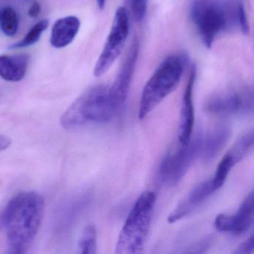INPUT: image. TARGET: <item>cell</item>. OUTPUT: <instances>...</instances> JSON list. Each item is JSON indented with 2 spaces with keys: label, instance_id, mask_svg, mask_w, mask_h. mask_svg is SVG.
<instances>
[{
  "label": "cell",
  "instance_id": "d6986e66",
  "mask_svg": "<svg viewBox=\"0 0 254 254\" xmlns=\"http://www.w3.org/2000/svg\"><path fill=\"white\" fill-rule=\"evenodd\" d=\"M79 253L82 254H95L97 249V230L93 225L85 227L78 243Z\"/></svg>",
  "mask_w": 254,
  "mask_h": 254
},
{
  "label": "cell",
  "instance_id": "8992f818",
  "mask_svg": "<svg viewBox=\"0 0 254 254\" xmlns=\"http://www.w3.org/2000/svg\"><path fill=\"white\" fill-rule=\"evenodd\" d=\"M203 140V133L198 130L192 134L187 145H181V148L173 154H167L159 167L160 181L166 185H177L201 153Z\"/></svg>",
  "mask_w": 254,
  "mask_h": 254
},
{
  "label": "cell",
  "instance_id": "e0dca14e",
  "mask_svg": "<svg viewBox=\"0 0 254 254\" xmlns=\"http://www.w3.org/2000/svg\"><path fill=\"white\" fill-rule=\"evenodd\" d=\"M49 23L50 22L48 20H42L34 25V26H32V29L29 31V32L26 34V36L21 41L9 46L10 50L26 48V47H31V46L36 44L39 41L42 34L47 30Z\"/></svg>",
  "mask_w": 254,
  "mask_h": 254
},
{
  "label": "cell",
  "instance_id": "cb8c5ba5",
  "mask_svg": "<svg viewBox=\"0 0 254 254\" xmlns=\"http://www.w3.org/2000/svg\"><path fill=\"white\" fill-rule=\"evenodd\" d=\"M41 11V6L39 2H33L32 6L29 8V11H28V14H29V17H32V18H35V17H38Z\"/></svg>",
  "mask_w": 254,
  "mask_h": 254
},
{
  "label": "cell",
  "instance_id": "5b68a950",
  "mask_svg": "<svg viewBox=\"0 0 254 254\" xmlns=\"http://www.w3.org/2000/svg\"><path fill=\"white\" fill-rule=\"evenodd\" d=\"M157 195L145 191L130 209L122 228L116 246V254H137L143 251L149 232Z\"/></svg>",
  "mask_w": 254,
  "mask_h": 254
},
{
  "label": "cell",
  "instance_id": "3957f363",
  "mask_svg": "<svg viewBox=\"0 0 254 254\" xmlns=\"http://www.w3.org/2000/svg\"><path fill=\"white\" fill-rule=\"evenodd\" d=\"M187 63V56L177 53L166 58L149 78L141 96L138 117L140 120L178 87Z\"/></svg>",
  "mask_w": 254,
  "mask_h": 254
},
{
  "label": "cell",
  "instance_id": "6da1fadb",
  "mask_svg": "<svg viewBox=\"0 0 254 254\" xmlns=\"http://www.w3.org/2000/svg\"><path fill=\"white\" fill-rule=\"evenodd\" d=\"M44 198L37 191H25L13 197L0 215L8 242L7 253L25 254L41 227Z\"/></svg>",
  "mask_w": 254,
  "mask_h": 254
},
{
  "label": "cell",
  "instance_id": "d4e9b609",
  "mask_svg": "<svg viewBox=\"0 0 254 254\" xmlns=\"http://www.w3.org/2000/svg\"><path fill=\"white\" fill-rule=\"evenodd\" d=\"M97 2L98 7L100 9H104L105 8V4H106V0H96Z\"/></svg>",
  "mask_w": 254,
  "mask_h": 254
},
{
  "label": "cell",
  "instance_id": "44dd1931",
  "mask_svg": "<svg viewBox=\"0 0 254 254\" xmlns=\"http://www.w3.org/2000/svg\"><path fill=\"white\" fill-rule=\"evenodd\" d=\"M148 4V0H129L130 13L135 21L140 22L145 18Z\"/></svg>",
  "mask_w": 254,
  "mask_h": 254
},
{
  "label": "cell",
  "instance_id": "ac0fdd59",
  "mask_svg": "<svg viewBox=\"0 0 254 254\" xmlns=\"http://www.w3.org/2000/svg\"><path fill=\"white\" fill-rule=\"evenodd\" d=\"M0 25L2 32L6 36L13 37L19 29V17L12 7H5L1 11Z\"/></svg>",
  "mask_w": 254,
  "mask_h": 254
},
{
  "label": "cell",
  "instance_id": "ba28073f",
  "mask_svg": "<svg viewBox=\"0 0 254 254\" xmlns=\"http://www.w3.org/2000/svg\"><path fill=\"white\" fill-rule=\"evenodd\" d=\"M254 91L250 87L230 89L212 95L204 110L213 115H247L254 111Z\"/></svg>",
  "mask_w": 254,
  "mask_h": 254
},
{
  "label": "cell",
  "instance_id": "7c38bea8",
  "mask_svg": "<svg viewBox=\"0 0 254 254\" xmlns=\"http://www.w3.org/2000/svg\"><path fill=\"white\" fill-rule=\"evenodd\" d=\"M215 191L212 179L197 184L185 198L176 206L168 217V222L173 224L194 212L206 199Z\"/></svg>",
  "mask_w": 254,
  "mask_h": 254
},
{
  "label": "cell",
  "instance_id": "7a4b0ae2",
  "mask_svg": "<svg viewBox=\"0 0 254 254\" xmlns=\"http://www.w3.org/2000/svg\"><path fill=\"white\" fill-rule=\"evenodd\" d=\"M190 14L202 42L211 48L221 32L239 28L242 33L249 32L246 11L242 2L235 0H192Z\"/></svg>",
  "mask_w": 254,
  "mask_h": 254
},
{
  "label": "cell",
  "instance_id": "30bf717a",
  "mask_svg": "<svg viewBox=\"0 0 254 254\" xmlns=\"http://www.w3.org/2000/svg\"><path fill=\"white\" fill-rule=\"evenodd\" d=\"M139 42L137 40L134 39L127 51L114 84L110 87L111 99L118 111L127 99L139 56Z\"/></svg>",
  "mask_w": 254,
  "mask_h": 254
},
{
  "label": "cell",
  "instance_id": "4316f807",
  "mask_svg": "<svg viewBox=\"0 0 254 254\" xmlns=\"http://www.w3.org/2000/svg\"><path fill=\"white\" fill-rule=\"evenodd\" d=\"M1 11H0V17H1Z\"/></svg>",
  "mask_w": 254,
  "mask_h": 254
},
{
  "label": "cell",
  "instance_id": "5bb4252c",
  "mask_svg": "<svg viewBox=\"0 0 254 254\" xmlns=\"http://www.w3.org/2000/svg\"><path fill=\"white\" fill-rule=\"evenodd\" d=\"M232 129L227 124L215 126L203 139L201 152L206 163L213 161L231 137Z\"/></svg>",
  "mask_w": 254,
  "mask_h": 254
},
{
  "label": "cell",
  "instance_id": "4fadbf2b",
  "mask_svg": "<svg viewBox=\"0 0 254 254\" xmlns=\"http://www.w3.org/2000/svg\"><path fill=\"white\" fill-rule=\"evenodd\" d=\"M81 22L75 16L56 20L52 29L50 44L56 49L64 48L71 44L79 32Z\"/></svg>",
  "mask_w": 254,
  "mask_h": 254
},
{
  "label": "cell",
  "instance_id": "484cf974",
  "mask_svg": "<svg viewBox=\"0 0 254 254\" xmlns=\"http://www.w3.org/2000/svg\"><path fill=\"white\" fill-rule=\"evenodd\" d=\"M2 227V221H1V219H0V230H1V228Z\"/></svg>",
  "mask_w": 254,
  "mask_h": 254
},
{
  "label": "cell",
  "instance_id": "9a60e30c",
  "mask_svg": "<svg viewBox=\"0 0 254 254\" xmlns=\"http://www.w3.org/2000/svg\"><path fill=\"white\" fill-rule=\"evenodd\" d=\"M30 57L28 55L0 56V78L11 82H18L25 78Z\"/></svg>",
  "mask_w": 254,
  "mask_h": 254
},
{
  "label": "cell",
  "instance_id": "ffe728a7",
  "mask_svg": "<svg viewBox=\"0 0 254 254\" xmlns=\"http://www.w3.org/2000/svg\"><path fill=\"white\" fill-rule=\"evenodd\" d=\"M235 162L233 161V159L226 154L224 156L219 164L217 166L216 171H215V175L214 178H212V185H213L214 190H219L225 183L229 174L231 172L232 169L234 167Z\"/></svg>",
  "mask_w": 254,
  "mask_h": 254
},
{
  "label": "cell",
  "instance_id": "2e32d148",
  "mask_svg": "<svg viewBox=\"0 0 254 254\" xmlns=\"http://www.w3.org/2000/svg\"><path fill=\"white\" fill-rule=\"evenodd\" d=\"M254 142V133L251 130L241 136L227 154L237 164L251 151Z\"/></svg>",
  "mask_w": 254,
  "mask_h": 254
},
{
  "label": "cell",
  "instance_id": "7402d4cb",
  "mask_svg": "<svg viewBox=\"0 0 254 254\" xmlns=\"http://www.w3.org/2000/svg\"><path fill=\"white\" fill-rule=\"evenodd\" d=\"M254 251V236L251 235L248 239L239 245L236 248L233 254H251Z\"/></svg>",
  "mask_w": 254,
  "mask_h": 254
},
{
  "label": "cell",
  "instance_id": "277c9868",
  "mask_svg": "<svg viewBox=\"0 0 254 254\" xmlns=\"http://www.w3.org/2000/svg\"><path fill=\"white\" fill-rule=\"evenodd\" d=\"M110 94V87L99 85L92 87L80 96L62 116L61 124L70 130L88 123L109 122L117 114Z\"/></svg>",
  "mask_w": 254,
  "mask_h": 254
},
{
  "label": "cell",
  "instance_id": "603a6c76",
  "mask_svg": "<svg viewBox=\"0 0 254 254\" xmlns=\"http://www.w3.org/2000/svg\"><path fill=\"white\" fill-rule=\"evenodd\" d=\"M210 242L211 241L209 239H203L200 242L193 245L190 249L188 248L185 253H187V254L188 253L189 254H201V253L206 252L210 245Z\"/></svg>",
  "mask_w": 254,
  "mask_h": 254
},
{
  "label": "cell",
  "instance_id": "9c48e42d",
  "mask_svg": "<svg viewBox=\"0 0 254 254\" xmlns=\"http://www.w3.org/2000/svg\"><path fill=\"white\" fill-rule=\"evenodd\" d=\"M254 191L245 197L239 209L233 215L219 214L214 221L218 231L233 235H242L248 232L254 224Z\"/></svg>",
  "mask_w": 254,
  "mask_h": 254
},
{
  "label": "cell",
  "instance_id": "8fae6325",
  "mask_svg": "<svg viewBox=\"0 0 254 254\" xmlns=\"http://www.w3.org/2000/svg\"><path fill=\"white\" fill-rule=\"evenodd\" d=\"M196 78V69L193 66L184 90V97L180 112L178 139L181 145L190 142L193 134L194 123V104H193V88Z\"/></svg>",
  "mask_w": 254,
  "mask_h": 254
},
{
  "label": "cell",
  "instance_id": "52a82bcc",
  "mask_svg": "<svg viewBox=\"0 0 254 254\" xmlns=\"http://www.w3.org/2000/svg\"><path fill=\"white\" fill-rule=\"evenodd\" d=\"M128 35V14L124 7H120L116 11L111 32L95 66V77L102 76L109 70L121 54Z\"/></svg>",
  "mask_w": 254,
  "mask_h": 254
}]
</instances>
